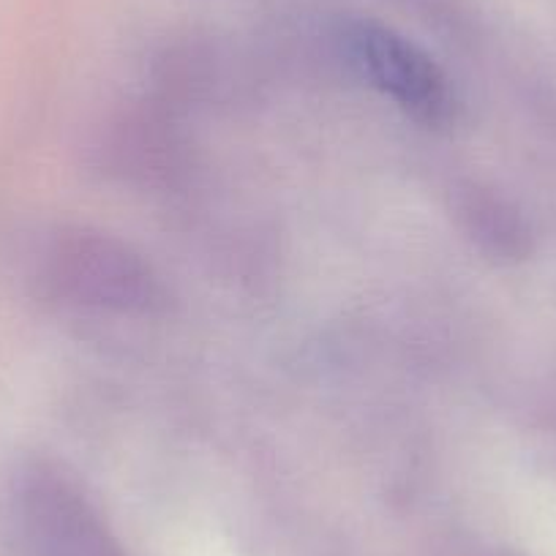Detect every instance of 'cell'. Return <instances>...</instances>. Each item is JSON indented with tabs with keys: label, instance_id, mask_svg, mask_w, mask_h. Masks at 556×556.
<instances>
[{
	"label": "cell",
	"instance_id": "obj_1",
	"mask_svg": "<svg viewBox=\"0 0 556 556\" xmlns=\"http://www.w3.org/2000/svg\"><path fill=\"white\" fill-rule=\"evenodd\" d=\"M41 285L58 301L90 312L156 314L162 278L131 245L93 229H66L41 256Z\"/></svg>",
	"mask_w": 556,
	"mask_h": 556
},
{
	"label": "cell",
	"instance_id": "obj_2",
	"mask_svg": "<svg viewBox=\"0 0 556 556\" xmlns=\"http://www.w3.org/2000/svg\"><path fill=\"white\" fill-rule=\"evenodd\" d=\"M14 518L28 556H123L77 485L39 462L20 472Z\"/></svg>",
	"mask_w": 556,
	"mask_h": 556
},
{
	"label": "cell",
	"instance_id": "obj_3",
	"mask_svg": "<svg viewBox=\"0 0 556 556\" xmlns=\"http://www.w3.org/2000/svg\"><path fill=\"white\" fill-rule=\"evenodd\" d=\"M352 66L406 115L424 123H445L453 112L451 85L420 47L377 23H355L344 34Z\"/></svg>",
	"mask_w": 556,
	"mask_h": 556
},
{
	"label": "cell",
	"instance_id": "obj_4",
	"mask_svg": "<svg viewBox=\"0 0 556 556\" xmlns=\"http://www.w3.org/2000/svg\"><path fill=\"white\" fill-rule=\"evenodd\" d=\"M456 213L469 238L494 260H523L529 254V229L500 197L469 189L458 197Z\"/></svg>",
	"mask_w": 556,
	"mask_h": 556
}]
</instances>
